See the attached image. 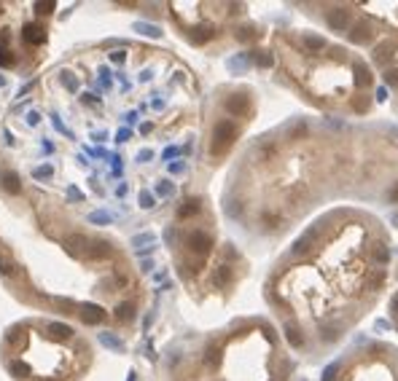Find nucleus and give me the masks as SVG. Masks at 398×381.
I'll list each match as a JSON object with an SVG mask.
<instances>
[{
  "instance_id": "nucleus-16",
  "label": "nucleus",
  "mask_w": 398,
  "mask_h": 381,
  "mask_svg": "<svg viewBox=\"0 0 398 381\" xmlns=\"http://www.w3.org/2000/svg\"><path fill=\"white\" fill-rule=\"evenodd\" d=\"M100 341L105 344V347H113V349H121V341L116 338V336H111V333H100Z\"/></svg>"
},
{
  "instance_id": "nucleus-18",
  "label": "nucleus",
  "mask_w": 398,
  "mask_h": 381,
  "mask_svg": "<svg viewBox=\"0 0 398 381\" xmlns=\"http://www.w3.org/2000/svg\"><path fill=\"white\" fill-rule=\"evenodd\" d=\"M390 319H393V325L398 330V290L393 293V298H390Z\"/></svg>"
},
{
  "instance_id": "nucleus-7",
  "label": "nucleus",
  "mask_w": 398,
  "mask_h": 381,
  "mask_svg": "<svg viewBox=\"0 0 398 381\" xmlns=\"http://www.w3.org/2000/svg\"><path fill=\"white\" fill-rule=\"evenodd\" d=\"M22 38L30 46H41L46 41V30L41 25H35V22H30V25H25V30H22Z\"/></svg>"
},
{
  "instance_id": "nucleus-15",
  "label": "nucleus",
  "mask_w": 398,
  "mask_h": 381,
  "mask_svg": "<svg viewBox=\"0 0 398 381\" xmlns=\"http://www.w3.org/2000/svg\"><path fill=\"white\" fill-rule=\"evenodd\" d=\"M51 166L49 164H43V166H35V169H32V177H35V180H43V177H51Z\"/></svg>"
},
{
  "instance_id": "nucleus-11",
  "label": "nucleus",
  "mask_w": 398,
  "mask_h": 381,
  "mask_svg": "<svg viewBox=\"0 0 398 381\" xmlns=\"http://www.w3.org/2000/svg\"><path fill=\"white\" fill-rule=\"evenodd\" d=\"M54 8H57V6L51 3V0H46V3H43V0H38V3H35V14H41V16H49Z\"/></svg>"
},
{
  "instance_id": "nucleus-10",
  "label": "nucleus",
  "mask_w": 398,
  "mask_h": 381,
  "mask_svg": "<svg viewBox=\"0 0 398 381\" xmlns=\"http://www.w3.org/2000/svg\"><path fill=\"white\" fill-rule=\"evenodd\" d=\"M8 371H11V376H14V378H27L30 376V365L22 363V360H14V363L8 365Z\"/></svg>"
},
{
  "instance_id": "nucleus-1",
  "label": "nucleus",
  "mask_w": 398,
  "mask_h": 381,
  "mask_svg": "<svg viewBox=\"0 0 398 381\" xmlns=\"http://www.w3.org/2000/svg\"><path fill=\"white\" fill-rule=\"evenodd\" d=\"M336 201L398 204V126L291 118L242 153L226 215L259 239H283Z\"/></svg>"
},
{
  "instance_id": "nucleus-14",
  "label": "nucleus",
  "mask_w": 398,
  "mask_h": 381,
  "mask_svg": "<svg viewBox=\"0 0 398 381\" xmlns=\"http://www.w3.org/2000/svg\"><path fill=\"white\" fill-rule=\"evenodd\" d=\"M89 223H92V225L111 223V215H108V212H92V215H89Z\"/></svg>"
},
{
  "instance_id": "nucleus-5",
  "label": "nucleus",
  "mask_w": 398,
  "mask_h": 381,
  "mask_svg": "<svg viewBox=\"0 0 398 381\" xmlns=\"http://www.w3.org/2000/svg\"><path fill=\"white\" fill-rule=\"evenodd\" d=\"M310 14L353 49L364 51L393 94L398 113V3H315Z\"/></svg>"
},
{
  "instance_id": "nucleus-4",
  "label": "nucleus",
  "mask_w": 398,
  "mask_h": 381,
  "mask_svg": "<svg viewBox=\"0 0 398 381\" xmlns=\"http://www.w3.org/2000/svg\"><path fill=\"white\" fill-rule=\"evenodd\" d=\"M199 365L213 381H291L294 373L288 341L264 317L240 319L210 338Z\"/></svg>"
},
{
  "instance_id": "nucleus-20",
  "label": "nucleus",
  "mask_w": 398,
  "mask_h": 381,
  "mask_svg": "<svg viewBox=\"0 0 398 381\" xmlns=\"http://www.w3.org/2000/svg\"><path fill=\"white\" fill-rule=\"evenodd\" d=\"M27 124H30V126L38 124V113H30V116H27Z\"/></svg>"
},
{
  "instance_id": "nucleus-3",
  "label": "nucleus",
  "mask_w": 398,
  "mask_h": 381,
  "mask_svg": "<svg viewBox=\"0 0 398 381\" xmlns=\"http://www.w3.org/2000/svg\"><path fill=\"white\" fill-rule=\"evenodd\" d=\"M272 54L288 86L318 110L342 121L371 113L377 73L350 43L315 30H277Z\"/></svg>"
},
{
  "instance_id": "nucleus-13",
  "label": "nucleus",
  "mask_w": 398,
  "mask_h": 381,
  "mask_svg": "<svg viewBox=\"0 0 398 381\" xmlns=\"http://www.w3.org/2000/svg\"><path fill=\"white\" fill-rule=\"evenodd\" d=\"M14 271H16L14 260H8V258H0V274H3V277H14Z\"/></svg>"
},
{
  "instance_id": "nucleus-2",
  "label": "nucleus",
  "mask_w": 398,
  "mask_h": 381,
  "mask_svg": "<svg viewBox=\"0 0 398 381\" xmlns=\"http://www.w3.org/2000/svg\"><path fill=\"white\" fill-rule=\"evenodd\" d=\"M393 274V242L369 209L334 207L304 225L272 263L264 301L291 352L329 354L382 301Z\"/></svg>"
},
{
  "instance_id": "nucleus-6",
  "label": "nucleus",
  "mask_w": 398,
  "mask_h": 381,
  "mask_svg": "<svg viewBox=\"0 0 398 381\" xmlns=\"http://www.w3.org/2000/svg\"><path fill=\"white\" fill-rule=\"evenodd\" d=\"M323 381H398V347L358 341L325 368Z\"/></svg>"
},
{
  "instance_id": "nucleus-8",
  "label": "nucleus",
  "mask_w": 398,
  "mask_h": 381,
  "mask_svg": "<svg viewBox=\"0 0 398 381\" xmlns=\"http://www.w3.org/2000/svg\"><path fill=\"white\" fill-rule=\"evenodd\" d=\"M46 333H49L54 341H70L76 336V330L70 325H65V322H49V325H46Z\"/></svg>"
},
{
  "instance_id": "nucleus-17",
  "label": "nucleus",
  "mask_w": 398,
  "mask_h": 381,
  "mask_svg": "<svg viewBox=\"0 0 398 381\" xmlns=\"http://www.w3.org/2000/svg\"><path fill=\"white\" fill-rule=\"evenodd\" d=\"M14 62H16V56H14V54H11L8 49H0V67H11Z\"/></svg>"
},
{
  "instance_id": "nucleus-19",
  "label": "nucleus",
  "mask_w": 398,
  "mask_h": 381,
  "mask_svg": "<svg viewBox=\"0 0 398 381\" xmlns=\"http://www.w3.org/2000/svg\"><path fill=\"white\" fill-rule=\"evenodd\" d=\"M135 30H140L143 35H154V38H159V27H151V25H135Z\"/></svg>"
},
{
  "instance_id": "nucleus-9",
  "label": "nucleus",
  "mask_w": 398,
  "mask_h": 381,
  "mask_svg": "<svg viewBox=\"0 0 398 381\" xmlns=\"http://www.w3.org/2000/svg\"><path fill=\"white\" fill-rule=\"evenodd\" d=\"M0 183H3V188L8 190L11 196H19L22 194V180H19V175L14 169H6L3 175H0Z\"/></svg>"
},
{
  "instance_id": "nucleus-12",
  "label": "nucleus",
  "mask_w": 398,
  "mask_h": 381,
  "mask_svg": "<svg viewBox=\"0 0 398 381\" xmlns=\"http://www.w3.org/2000/svg\"><path fill=\"white\" fill-rule=\"evenodd\" d=\"M154 204H156L154 194H151V190H140V207H143V209H151Z\"/></svg>"
}]
</instances>
